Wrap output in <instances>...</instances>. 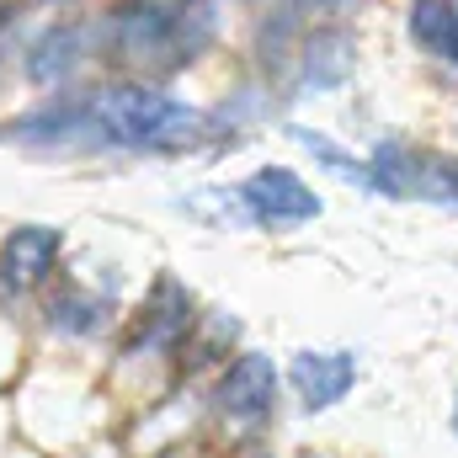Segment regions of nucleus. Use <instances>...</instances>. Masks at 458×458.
<instances>
[{
    "label": "nucleus",
    "mask_w": 458,
    "mask_h": 458,
    "mask_svg": "<svg viewBox=\"0 0 458 458\" xmlns=\"http://www.w3.org/2000/svg\"><path fill=\"white\" fill-rule=\"evenodd\" d=\"M214 16L198 0H123L107 27V48L117 64L144 75H171L192 64V54L208 43Z\"/></svg>",
    "instance_id": "f257e3e1"
},
{
    "label": "nucleus",
    "mask_w": 458,
    "mask_h": 458,
    "mask_svg": "<svg viewBox=\"0 0 458 458\" xmlns=\"http://www.w3.org/2000/svg\"><path fill=\"white\" fill-rule=\"evenodd\" d=\"M86 117H91V133H102L107 144H123V149H192L214 128L208 113H198L144 81L102 86L97 97H86Z\"/></svg>",
    "instance_id": "f03ea898"
},
{
    "label": "nucleus",
    "mask_w": 458,
    "mask_h": 458,
    "mask_svg": "<svg viewBox=\"0 0 458 458\" xmlns=\"http://www.w3.org/2000/svg\"><path fill=\"white\" fill-rule=\"evenodd\" d=\"M368 187L389 198H432L458 208V155H427L411 144H378L368 160Z\"/></svg>",
    "instance_id": "7ed1b4c3"
},
{
    "label": "nucleus",
    "mask_w": 458,
    "mask_h": 458,
    "mask_svg": "<svg viewBox=\"0 0 458 458\" xmlns=\"http://www.w3.org/2000/svg\"><path fill=\"white\" fill-rule=\"evenodd\" d=\"M240 208H245V219H256V225L288 229V225L320 219V192L304 187L288 165H261V171L240 187Z\"/></svg>",
    "instance_id": "20e7f679"
},
{
    "label": "nucleus",
    "mask_w": 458,
    "mask_h": 458,
    "mask_svg": "<svg viewBox=\"0 0 458 458\" xmlns=\"http://www.w3.org/2000/svg\"><path fill=\"white\" fill-rule=\"evenodd\" d=\"M198 315H192V293L176 283V277H160L139 310V326L128 336V357L133 352H176V346L192 336Z\"/></svg>",
    "instance_id": "39448f33"
},
{
    "label": "nucleus",
    "mask_w": 458,
    "mask_h": 458,
    "mask_svg": "<svg viewBox=\"0 0 458 458\" xmlns=\"http://www.w3.org/2000/svg\"><path fill=\"white\" fill-rule=\"evenodd\" d=\"M59 250H64V234H59V229H48V225L11 229L5 245H0V288H5V293H32V288L54 272Z\"/></svg>",
    "instance_id": "423d86ee"
},
{
    "label": "nucleus",
    "mask_w": 458,
    "mask_h": 458,
    "mask_svg": "<svg viewBox=\"0 0 458 458\" xmlns=\"http://www.w3.org/2000/svg\"><path fill=\"white\" fill-rule=\"evenodd\" d=\"M272 405H277V368H272V357H261V352L234 357L229 373L219 378V411L229 421L250 427V421L272 416Z\"/></svg>",
    "instance_id": "0eeeda50"
},
{
    "label": "nucleus",
    "mask_w": 458,
    "mask_h": 458,
    "mask_svg": "<svg viewBox=\"0 0 458 458\" xmlns=\"http://www.w3.org/2000/svg\"><path fill=\"white\" fill-rule=\"evenodd\" d=\"M288 378H293V389L310 411H326L357 384V357L352 352H299Z\"/></svg>",
    "instance_id": "6e6552de"
},
{
    "label": "nucleus",
    "mask_w": 458,
    "mask_h": 458,
    "mask_svg": "<svg viewBox=\"0 0 458 458\" xmlns=\"http://www.w3.org/2000/svg\"><path fill=\"white\" fill-rule=\"evenodd\" d=\"M411 38L458 70V0H411Z\"/></svg>",
    "instance_id": "1a4fd4ad"
},
{
    "label": "nucleus",
    "mask_w": 458,
    "mask_h": 458,
    "mask_svg": "<svg viewBox=\"0 0 458 458\" xmlns=\"http://www.w3.org/2000/svg\"><path fill=\"white\" fill-rule=\"evenodd\" d=\"M107 315H113V304H107L102 293L81 288V283H70V288H59V293L48 299V326L64 331V336H97V331L107 326Z\"/></svg>",
    "instance_id": "9d476101"
},
{
    "label": "nucleus",
    "mask_w": 458,
    "mask_h": 458,
    "mask_svg": "<svg viewBox=\"0 0 458 458\" xmlns=\"http://www.w3.org/2000/svg\"><path fill=\"white\" fill-rule=\"evenodd\" d=\"M32 64H27V75L38 81V86H48V81H59V75H70L75 70V59H81V27H48L38 43H32V54H27Z\"/></svg>",
    "instance_id": "9b49d317"
},
{
    "label": "nucleus",
    "mask_w": 458,
    "mask_h": 458,
    "mask_svg": "<svg viewBox=\"0 0 458 458\" xmlns=\"http://www.w3.org/2000/svg\"><path fill=\"white\" fill-rule=\"evenodd\" d=\"M352 70V38L346 32H315L310 38V59H304V81L310 86H336Z\"/></svg>",
    "instance_id": "f8f14e48"
},
{
    "label": "nucleus",
    "mask_w": 458,
    "mask_h": 458,
    "mask_svg": "<svg viewBox=\"0 0 458 458\" xmlns=\"http://www.w3.org/2000/svg\"><path fill=\"white\" fill-rule=\"evenodd\" d=\"M293 139H299L315 160H326L331 171H342L346 182H368V165H362V160H352V155H342V149H336V139H326V133H315V128H293Z\"/></svg>",
    "instance_id": "ddd939ff"
},
{
    "label": "nucleus",
    "mask_w": 458,
    "mask_h": 458,
    "mask_svg": "<svg viewBox=\"0 0 458 458\" xmlns=\"http://www.w3.org/2000/svg\"><path fill=\"white\" fill-rule=\"evenodd\" d=\"M454 432H458V405H454Z\"/></svg>",
    "instance_id": "4468645a"
},
{
    "label": "nucleus",
    "mask_w": 458,
    "mask_h": 458,
    "mask_svg": "<svg viewBox=\"0 0 458 458\" xmlns=\"http://www.w3.org/2000/svg\"><path fill=\"white\" fill-rule=\"evenodd\" d=\"M310 5H331V0H310Z\"/></svg>",
    "instance_id": "2eb2a0df"
},
{
    "label": "nucleus",
    "mask_w": 458,
    "mask_h": 458,
    "mask_svg": "<svg viewBox=\"0 0 458 458\" xmlns=\"http://www.w3.org/2000/svg\"><path fill=\"white\" fill-rule=\"evenodd\" d=\"M0 27H5V11H0Z\"/></svg>",
    "instance_id": "dca6fc26"
}]
</instances>
